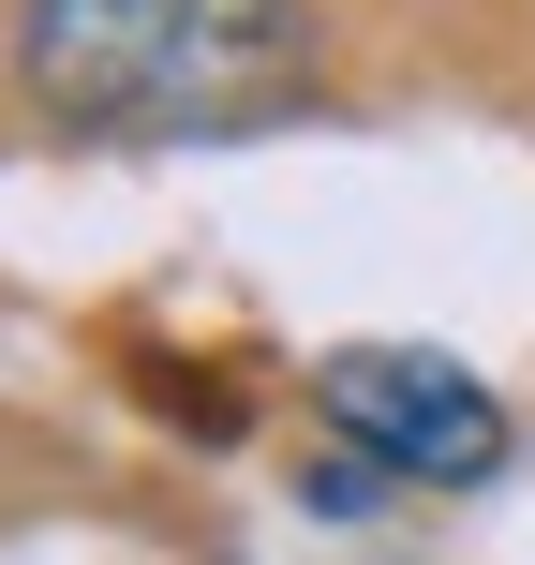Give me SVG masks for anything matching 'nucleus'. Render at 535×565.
<instances>
[{
  "label": "nucleus",
  "mask_w": 535,
  "mask_h": 565,
  "mask_svg": "<svg viewBox=\"0 0 535 565\" xmlns=\"http://www.w3.org/2000/svg\"><path fill=\"white\" fill-rule=\"evenodd\" d=\"M15 60L75 135H208L298 89V0H30Z\"/></svg>",
  "instance_id": "obj_1"
},
{
  "label": "nucleus",
  "mask_w": 535,
  "mask_h": 565,
  "mask_svg": "<svg viewBox=\"0 0 535 565\" xmlns=\"http://www.w3.org/2000/svg\"><path fill=\"white\" fill-rule=\"evenodd\" d=\"M328 431L357 461H387V477L417 491H477L506 477V417H491V387L461 358H417V342H342L328 358Z\"/></svg>",
  "instance_id": "obj_2"
}]
</instances>
